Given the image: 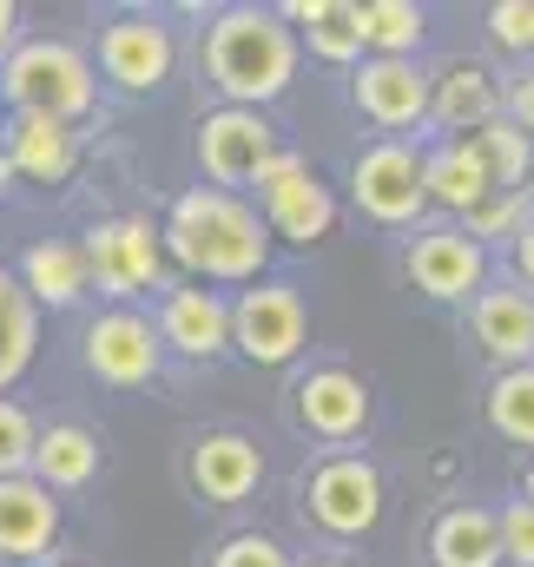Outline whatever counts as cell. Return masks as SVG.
<instances>
[{
	"mask_svg": "<svg viewBox=\"0 0 534 567\" xmlns=\"http://www.w3.org/2000/svg\"><path fill=\"white\" fill-rule=\"evenodd\" d=\"M165 238H172V258L178 265H192V271H205V278H258L265 271V225H258V212L251 205H238L232 192H185L178 205H172V225H165Z\"/></svg>",
	"mask_w": 534,
	"mask_h": 567,
	"instance_id": "6da1fadb",
	"label": "cell"
},
{
	"mask_svg": "<svg viewBox=\"0 0 534 567\" xmlns=\"http://www.w3.org/2000/svg\"><path fill=\"white\" fill-rule=\"evenodd\" d=\"M429 113H435L442 126H455V133H462V126L475 133V126L495 120V80H489L482 66H449L442 86L429 93Z\"/></svg>",
	"mask_w": 534,
	"mask_h": 567,
	"instance_id": "44dd1931",
	"label": "cell"
},
{
	"mask_svg": "<svg viewBox=\"0 0 534 567\" xmlns=\"http://www.w3.org/2000/svg\"><path fill=\"white\" fill-rule=\"evenodd\" d=\"M53 528H60V508L47 502V488L7 475L0 482V555H40Z\"/></svg>",
	"mask_w": 534,
	"mask_h": 567,
	"instance_id": "2e32d148",
	"label": "cell"
},
{
	"mask_svg": "<svg viewBox=\"0 0 534 567\" xmlns=\"http://www.w3.org/2000/svg\"><path fill=\"white\" fill-rule=\"evenodd\" d=\"M100 284L113 290V297H133L145 284H158V238L138 225V218H120V225H93V238H86V251H80Z\"/></svg>",
	"mask_w": 534,
	"mask_h": 567,
	"instance_id": "30bf717a",
	"label": "cell"
},
{
	"mask_svg": "<svg viewBox=\"0 0 534 567\" xmlns=\"http://www.w3.org/2000/svg\"><path fill=\"white\" fill-rule=\"evenodd\" d=\"M297 416H304V429H317V435L343 442V435H357V429H363L370 396H363V383H357V377L324 370V377H304V383H297Z\"/></svg>",
	"mask_w": 534,
	"mask_h": 567,
	"instance_id": "5bb4252c",
	"label": "cell"
},
{
	"mask_svg": "<svg viewBox=\"0 0 534 567\" xmlns=\"http://www.w3.org/2000/svg\"><path fill=\"white\" fill-rule=\"evenodd\" d=\"M20 290L40 297V303H73L86 290V258L66 251V245H40V251H27V284Z\"/></svg>",
	"mask_w": 534,
	"mask_h": 567,
	"instance_id": "4316f807",
	"label": "cell"
},
{
	"mask_svg": "<svg viewBox=\"0 0 534 567\" xmlns=\"http://www.w3.org/2000/svg\"><path fill=\"white\" fill-rule=\"evenodd\" d=\"M7 100L20 106V120H53V126H66L73 113H86L93 106V73H86V60L73 53V47H60V40H27L13 60H7Z\"/></svg>",
	"mask_w": 534,
	"mask_h": 567,
	"instance_id": "3957f363",
	"label": "cell"
},
{
	"mask_svg": "<svg viewBox=\"0 0 534 567\" xmlns=\"http://www.w3.org/2000/svg\"><path fill=\"white\" fill-rule=\"evenodd\" d=\"M528 508H534V468H528Z\"/></svg>",
	"mask_w": 534,
	"mask_h": 567,
	"instance_id": "f35d334b",
	"label": "cell"
},
{
	"mask_svg": "<svg viewBox=\"0 0 534 567\" xmlns=\"http://www.w3.org/2000/svg\"><path fill=\"white\" fill-rule=\"evenodd\" d=\"M27 462H33V423H27V410L0 403V475H20Z\"/></svg>",
	"mask_w": 534,
	"mask_h": 567,
	"instance_id": "f546056e",
	"label": "cell"
},
{
	"mask_svg": "<svg viewBox=\"0 0 534 567\" xmlns=\"http://www.w3.org/2000/svg\"><path fill=\"white\" fill-rule=\"evenodd\" d=\"M198 158H205V172H212L218 185H251L270 158H277V140H270V126L258 113L225 106V113H212V120L198 126Z\"/></svg>",
	"mask_w": 534,
	"mask_h": 567,
	"instance_id": "5b68a950",
	"label": "cell"
},
{
	"mask_svg": "<svg viewBox=\"0 0 534 567\" xmlns=\"http://www.w3.org/2000/svg\"><path fill=\"white\" fill-rule=\"evenodd\" d=\"M165 343H178L185 357H212L232 343V310L212 290H172L165 303Z\"/></svg>",
	"mask_w": 534,
	"mask_h": 567,
	"instance_id": "e0dca14e",
	"label": "cell"
},
{
	"mask_svg": "<svg viewBox=\"0 0 534 567\" xmlns=\"http://www.w3.org/2000/svg\"><path fill=\"white\" fill-rule=\"evenodd\" d=\"M212 80L251 113L258 100H277L284 86H290V73H297V40H290V27L277 20V13H251V7H238V13H225L218 27H212Z\"/></svg>",
	"mask_w": 534,
	"mask_h": 567,
	"instance_id": "7a4b0ae2",
	"label": "cell"
},
{
	"mask_svg": "<svg viewBox=\"0 0 534 567\" xmlns=\"http://www.w3.org/2000/svg\"><path fill=\"white\" fill-rule=\"evenodd\" d=\"M290 20L310 27V47H317L324 60H357V53H363V20H357V7H343V0H297Z\"/></svg>",
	"mask_w": 534,
	"mask_h": 567,
	"instance_id": "d4e9b609",
	"label": "cell"
},
{
	"mask_svg": "<svg viewBox=\"0 0 534 567\" xmlns=\"http://www.w3.org/2000/svg\"><path fill=\"white\" fill-rule=\"evenodd\" d=\"M495 535H502V561L534 567V508H528V502H515V508L495 522Z\"/></svg>",
	"mask_w": 534,
	"mask_h": 567,
	"instance_id": "4dcf8cb0",
	"label": "cell"
},
{
	"mask_svg": "<svg viewBox=\"0 0 534 567\" xmlns=\"http://www.w3.org/2000/svg\"><path fill=\"white\" fill-rule=\"evenodd\" d=\"M232 337L251 363H290L304 343V303L290 284H265L232 310Z\"/></svg>",
	"mask_w": 534,
	"mask_h": 567,
	"instance_id": "ba28073f",
	"label": "cell"
},
{
	"mask_svg": "<svg viewBox=\"0 0 534 567\" xmlns=\"http://www.w3.org/2000/svg\"><path fill=\"white\" fill-rule=\"evenodd\" d=\"M218 567H290V561H284V548L265 542V535H238V542L218 555Z\"/></svg>",
	"mask_w": 534,
	"mask_h": 567,
	"instance_id": "836d02e7",
	"label": "cell"
},
{
	"mask_svg": "<svg viewBox=\"0 0 534 567\" xmlns=\"http://www.w3.org/2000/svg\"><path fill=\"white\" fill-rule=\"evenodd\" d=\"M258 185H265V218L277 238H290V245H317L330 225H337V205H330V192L290 158V152H277L265 172H258Z\"/></svg>",
	"mask_w": 534,
	"mask_h": 567,
	"instance_id": "277c9868",
	"label": "cell"
},
{
	"mask_svg": "<svg viewBox=\"0 0 534 567\" xmlns=\"http://www.w3.org/2000/svg\"><path fill=\"white\" fill-rule=\"evenodd\" d=\"M86 370H93L100 383H120V390L145 383V377L158 370L152 323H145V317H133V310H113V317H100V323L86 330Z\"/></svg>",
	"mask_w": 534,
	"mask_h": 567,
	"instance_id": "9c48e42d",
	"label": "cell"
},
{
	"mask_svg": "<svg viewBox=\"0 0 534 567\" xmlns=\"http://www.w3.org/2000/svg\"><path fill=\"white\" fill-rule=\"evenodd\" d=\"M469 145H475V158H482V172H489V185H495V192H528L534 145H528L522 126L489 120V126H475V133H469Z\"/></svg>",
	"mask_w": 534,
	"mask_h": 567,
	"instance_id": "603a6c76",
	"label": "cell"
},
{
	"mask_svg": "<svg viewBox=\"0 0 534 567\" xmlns=\"http://www.w3.org/2000/svg\"><path fill=\"white\" fill-rule=\"evenodd\" d=\"M357 106L377 126H415L429 113V80L415 73V60H370L357 73Z\"/></svg>",
	"mask_w": 534,
	"mask_h": 567,
	"instance_id": "7c38bea8",
	"label": "cell"
},
{
	"mask_svg": "<svg viewBox=\"0 0 534 567\" xmlns=\"http://www.w3.org/2000/svg\"><path fill=\"white\" fill-rule=\"evenodd\" d=\"M515 126H528V133H534V73L515 86Z\"/></svg>",
	"mask_w": 534,
	"mask_h": 567,
	"instance_id": "e575fe53",
	"label": "cell"
},
{
	"mask_svg": "<svg viewBox=\"0 0 534 567\" xmlns=\"http://www.w3.org/2000/svg\"><path fill=\"white\" fill-rule=\"evenodd\" d=\"M7 165L13 172H33V178H66V165H73V140H66V126H53V120H20L13 126V145H7Z\"/></svg>",
	"mask_w": 534,
	"mask_h": 567,
	"instance_id": "cb8c5ba5",
	"label": "cell"
},
{
	"mask_svg": "<svg viewBox=\"0 0 534 567\" xmlns=\"http://www.w3.org/2000/svg\"><path fill=\"white\" fill-rule=\"evenodd\" d=\"M310 515L330 528V535H363L377 515H383V482L370 462L357 455H337L310 475Z\"/></svg>",
	"mask_w": 534,
	"mask_h": 567,
	"instance_id": "8992f818",
	"label": "cell"
},
{
	"mask_svg": "<svg viewBox=\"0 0 534 567\" xmlns=\"http://www.w3.org/2000/svg\"><path fill=\"white\" fill-rule=\"evenodd\" d=\"M258 475H265V462H258V449L245 435H205L192 449V482L212 502H245L258 488Z\"/></svg>",
	"mask_w": 534,
	"mask_h": 567,
	"instance_id": "9a60e30c",
	"label": "cell"
},
{
	"mask_svg": "<svg viewBox=\"0 0 534 567\" xmlns=\"http://www.w3.org/2000/svg\"><path fill=\"white\" fill-rule=\"evenodd\" d=\"M100 60H106V73L120 80V86H158L165 73H172V33L165 27H152V20H120L106 40H100Z\"/></svg>",
	"mask_w": 534,
	"mask_h": 567,
	"instance_id": "4fadbf2b",
	"label": "cell"
},
{
	"mask_svg": "<svg viewBox=\"0 0 534 567\" xmlns=\"http://www.w3.org/2000/svg\"><path fill=\"white\" fill-rule=\"evenodd\" d=\"M522 278L534 284V225H528V231H522Z\"/></svg>",
	"mask_w": 534,
	"mask_h": 567,
	"instance_id": "d590c367",
	"label": "cell"
},
{
	"mask_svg": "<svg viewBox=\"0 0 534 567\" xmlns=\"http://www.w3.org/2000/svg\"><path fill=\"white\" fill-rule=\"evenodd\" d=\"M522 198H528V192H509V198L475 205V212H469V238H495V231H509V225L522 218Z\"/></svg>",
	"mask_w": 534,
	"mask_h": 567,
	"instance_id": "1f68e13d",
	"label": "cell"
},
{
	"mask_svg": "<svg viewBox=\"0 0 534 567\" xmlns=\"http://www.w3.org/2000/svg\"><path fill=\"white\" fill-rule=\"evenodd\" d=\"M33 468H40V488H86L100 468V449L86 429H47L33 435Z\"/></svg>",
	"mask_w": 534,
	"mask_h": 567,
	"instance_id": "7402d4cb",
	"label": "cell"
},
{
	"mask_svg": "<svg viewBox=\"0 0 534 567\" xmlns=\"http://www.w3.org/2000/svg\"><path fill=\"white\" fill-rule=\"evenodd\" d=\"M363 20V47H377V60H409V47H422V13L409 0H370L357 7Z\"/></svg>",
	"mask_w": 534,
	"mask_h": 567,
	"instance_id": "484cf974",
	"label": "cell"
},
{
	"mask_svg": "<svg viewBox=\"0 0 534 567\" xmlns=\"http://www.w3.org/2000/svg\"><path fill=\"white\" fill-rule=\"evenodd\" d=\"M489 423L502 429L509 442H534V370H509L495 390H489Z\"/></svg>",
	"mask_w": 534,
	"mask_h": 567,
	"instance_id": "f1b7e54d",
	"label": "cell"
},
{
	"mask_svg": "<svg viewBox=\"0 0 534 567\" xmlns=\"http://www.w3.org/2000/svg\"><path fill=\"white\" fill-rule=\"evenodd\" d=\"M422 192L455 205V212H475V205L495 198V185H489V172H482V158H475L469 140H455V145H442L435 158H422Z\"/></svg>",
	"mask_w": 534,
	"mask_h": 567,
	"instance_id": "ac0fdd59",
	"label": "cell"
},
{
	"mask_svg": "<svg viewBox=\"0 0 534 567\" xmlns=\"http://www.w3.org/2000/svg\"><path fill=\"white\" fill-rule=\"evenodd\" d=\"M435 567H502V535H495V515L482 508H455L435 522Z\"/></svg>",
	"mask_w": 534,
	"mask_h": 567,
	"instance_id": "ffe728a7",
	"label": "cell"
},
{
	"mask_svg": "<svg viewBox=\"0 0 534 567\" xmlns=\"http://www.w3.org/2000/svg\"><path fill=\"white\" fill-rule=\"evenodd\" d=\"M357 205L370 212V218H383V225H409L415 212H422V158L409 152V145H370L363 158H357Z\"/></svg>",
	"mask_w": 534,
	"mask_h": 567,
	"instance_id": "52a82bcc",
	"label": "cell"
},
{
	"mask_svg": "<svg viewBox=\"0 0 534 567\" xmlns=\"http://www.w3.org/2000/svg\"><path fill=\"white\" fill-rule=\"evenodd\" d=\"M7 172H13V165H7V158H0V185H7Z\"/></svg>",
	"mask_w": 534,
	"mask_h": 567,
	"instance_id": "74e56055",
	"label": "cell"
},
{
	"mask_svg": "<svg viewBox=\"0 0 534 567\" xmlns=\"http://www.w3.org/2000/svg\"><path fill=\"white\" fill-rule=\"evenodd\" d=\"M324 567H337V561H324Z\"/></svg>",
	"mask_w": 534,
	"mask_h": 567,
	"instance_id": "ab89813d",
	"label": "cell"
},
{
	"mask_svg": "<svg viewBox=\"0 0 534 567\" xmlns=\"http://www.w3.org/2000/svg\"><path fill=\"white\" fill-rule=\"evenodd\" d=\"M409 278L429 297H469L482 284V245L462 231H429L409 245Z\"/></svg>",
	"mask_w": 534,
	"mask_h": 567,
	"instance_id": "8fae6325",
	"label": "cell"
},
{
	"mask_svg": "<svg viewBox=\"0 0 534 567\" xmlns=\"http://www.w3.org/2000/svg\"><path fill=\"white\" fill-rule=\"evenodd\" d=\"M33 357V297L0 271V390L27 370Z\"/></svg>",
	"mask_w": 534,
	"mask_h": 567,
	"instance_id": "83f0119b",
	"label": "cell"
},
{
	"mask_svg": "<svg viewBox=\"0 0 534 567\" xmlns=\"http://www.w3.org/2000/svg\"><path fill=\"white\" fill-rule=\"evenodd\" d=\"M489 27H495L502 47H534V7L528 0H502V7L489 13Z\"/></svg>",
	"mask_w": 534,
	"mask_h": 567,
	"instance_id": "d6a6232c",
	"label": "cell"
},
{
	"mask_svg": "<svg viewBox=\"0 0 534 567\" xmlns=\"http://www.w3.org/2000/svg\"><path fill=\"white\" fill-rule=\"evenodd\" d=\"M7 40H13V7L0 0V47H7Z\"/></svg>",
	"mask_w": 534,
	"mask_h": 567,
	"instance_id": "8d00e7d4",
	"label": "cell"
},
{
	"mask_svg": "<svg viewBox=\"0 0 534 567\" xmlns=\"http://www.w3.org/2000/svg\"><path fill=\"white\" fill-rule=\"evenodd\" d=\"M475 330H482V343H489L495 357H509V363L522 370L528 350H534V297L528 290H489V297L475 303Z\"/></svg>",
	"mask_w": 534,
	"mask_h": 567,
	"instance_id": "d6986e66",
	"label": "cell"
}]
</instances>
